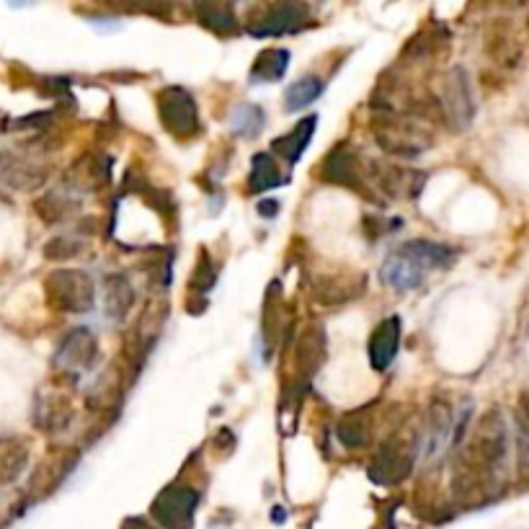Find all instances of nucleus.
<instances>
[{"label":"nucleus","mask_w":529,"mask_h":529,"mask_svg":"<svg viewBox=\"0 0 529 529\" xmlns=\"http://www.w3.org/2000/svg\"><path fill=\"white\" fill-rule=\"evenodd\" d=\"M375 140L380 142L382 150L400 155V158H416L424 153L426 148H431V132H426L421 124H416L413 119L403 117V114H388L380 117L372 127Z\"/></svg>","instance_id":"obj_4"},{"label":"nucleus","mask_w":529,"mask_h":529,"mask_svg":"<svg viewBox=\"0 0 529 529\" xmlns=\"http://www.w3.org/2000/svg\"><path fill=\"white\" fill-rule=\"evenodd\" d=\"M290 52L282 50V47H271V50H264L256 62H253L251 80L253 86H264V83H279V80L287 75V68H290Z\"/></svg>","instance_id":"obj_12"},{"label":"nucleus","mask_w":529,"mask_h":529,"mask_svg":"<svg viewBox=\"0 0 529 529\" xmlns=\"http://www.w3.org/2000/svg\"><path fill=\"white\" fill-rule=\"evenodd\" d=\"M135 305V290L122 274H111L104 282V308L111 320H122Z\"/></svg>","instance_id":"obj_14"},{"label":"nucleus","mask_w":529,"mask_h":529,"mask_svg":"<svg viewBox=\"0 0 529 529\" xmlns=\"http://www.w3.org/2000/svg\"><path fill=\"white\" fill-rule=\"evenodd\" d=\"M99 359V339L91 328H73V331L60 341L55 354V367L70 380H78L86 372L93 370Z\"/></svg>","instance_id":"obj_7"},{"label":"nucleus","mask_w":529,"mask_h":529,"mask_svg":"<svg viewBox=\"0 0 529 529\" xmlns=\"http://www.w3.org/2000/svg\"><path fill=\"white\" fill-rule=\"evenodd\" d=\"M199 506V493L189 486H168L166 491H160L158 499L153 501L150 514L155 522L166 529H191L194 527V514Z\"/></svg>","instance_id":"obj_8"},{"label":"nucleus","mask_w":529,"mask_h":529,"mask_svg":"<svg viewBox=\"0 0 529 529\" xmlns=\"http://www.w3.org/2000/svg\"><path fill=\"white\" fill-rule=\"evenodd\" d=\"M266 124V114L261 106L256 104H240L238 109L230 114V132L243 140H253L259 137Z\"/></svg>","instance_id":"obj_18"},{"label":"nucleus","mask_w":529,"mask_h":529,"mask_svg":"<svg viewBox=\"0 0 529 529\" xmlns=\"http://www.w3.org/2000/svg\"><path fill=\"white\" fill-rule=\"evenodd\" d=\"M323 80L318 75H308V78H300L295 83H290L287 93H284V111H290V114H297V111L308 109L313 101L320 99V93H323Z\"/></svg>","instance_id":"obj_16"},{"label":"nucleus","mask_w":529,"mask_h":529,"mask_svg":"<svg viewBox=\"0 0 529 529\" xmlns=\"http://www.w3.org/2000/svg\"><path fill=\"white\" fill-rule=\"evenodd\" d=\"M47 302L60 313H91L96 305V287L86 271L60 269L47 277Z\"/></svg>","instance_id":"obj_5"},{"label":"nucleus","mask_w":529,"mask_h":529,"mask_svg":"<svg viewBox=\"0 0 529 529\" xmlns=\"http://www.w3.org/2000/svg\"><path fill=\"white\" fill-rule=\"evenodd\" d=\"M506 457H509V429L499 411H488L475 424L468 439L457 447L455 491L462 501L478 504L501 491Z\"/></svg>","instance_id":"obj_1"},{"label":"nucleus","mask_w":529,"mask_h":529,"mask_svg":"<svg viewBox=\"0 0 529 529\" xmlns=\"http://www.w3.org/2000/svg\"><path fill=\"white\" fill-rule=\"evenodd\" d=\"M158 117L168 135L176 140H191L202 130L197 101L181 86H168L158 93Z\"/></svg>","instance_id":"obj_6"},{"label":"nucleus","mask_w":529,"mask_h":529,"mask_svg":"<svg viewBox=\"0 0 529 529\" xmlns=\"http://www.w3.org/2000/svg\"><path fill=\"white\" fill-rule=\"evenodd\" d=\"M315 124H318V117L302 119V122H297L295 130L271 142V150H274L277 155H282L287 163H297V160L302 158V153L308 150L310 140H313Z\"/></svg>","instance_id":"obj_13"},{"label":"nucleus","mask_w":529,"mask_h":529,"mask_svg":"<svg viewBox=\"0 0 529 529\" xmlns=\"http://www.w3.org/2000/svg\"><path fill=\"white\" fill-rule=\"evenodd\" d=\"M212 284H215V269H212L210 264V256L202 253V256H199L197 271H194V279H191V292H194V295H204V292L212 290Z\"/></svg>","instance_id":"obj_22"},{"label":"nucleus","mask_w":529,"mask_h":529,"mask_svg":"<svg viewBox=\"0 0 529 529\" xmlns=\"http://www.w3.org/2000/svg\"><path fill=\"white\" fill-rule=\"evenodd\" d=\"M527 26H529V21H527Z\"/></svg>","instance_id":"obj_25"},{"label":"nucleus","mask_w":529,"mask_h":529,"mask_svg":"<svg viewBox=\"0 0 529 529\" xmlns=\"http://www.w3.org/2000/svg\"><path fill=\"white\" fill-rule=\"evenodd\" d=\"M122 529H155L153 524L148 522V519H140V517H130V519H124Z\"/></svg>","instance_id":"obj_23"},{"label":"nucleus","mask_w":529,"mask_h":529,"mask_svg":"<svg viewBox=\"0 0 529 529\" xmlns=\"http://www.w3.org/2000/svg\"><path fill=\"white\" fill-rule=\"evenodd\" d=\"M439 109L444 111V119L455 130H468L475 119V96L470 88L468 70L452 68V73L444 80V93Z\"/></svg>","instance_id":"obj_9"},{"label":"nucleus","mask_w":529,"mask_h":529,"mask_svg":"<svg viewBox=\"0 0 529 529\" xmlns=\"http://www.w3.org/2000/svg\"><path fill=\"white\" fill-rule=\"evenodd\" d=\"M419 457V442H416V431H398L388 442L377 450L375 460L370 465L372 480L382 483V486H395L400 480H406L411 475L413 465Z\"/></svg>","instance_id":"obj_3"},{"label":"nucleus","mask_w":529,"mask_h":529,"mask_svg":"<svg viewBox=\"0 0 529 529\" xmlns=\"http://www.w3.org/2000/svg\"><path fill=\"white\" fill-rule=\"evenodd\" d=\"M29 450L19 439H0V483H13L26 470Z\"/></svg>","instance_id":"obj_17"},{"label":"nucleus","mask_w":529,"mask_h":529,"mask_svg":"<svg viewBox=\"0 0 529 529\" xmlns=\"http://www.w3.org/2000/svg\"><path fill=\"white\" fill-rule=\"evenodd\" d=\"M491 55L496 57V62H499V65L514 68V65L522 60V47H519V42H517V37H514V34H509V31H501V34H493Z\"/></svg>","instance_id":"obj_20"},{"label":"nucleus","mask_w":529,"mask_h":529,"mask_svg":"<svg viewBox=\"0 0 529 529\" xmlns=\"http://www.w3.org/2000/svg\"><path fill=\"white\" fill-rule=\"evenodd\" d=\"M277 207H279V204L277 202H261L259 204V215H277Z\"/></svg>","instance_id":"obj_24"},{"label":"nucleus","mask_w":529,"mask_h":529,"mask_svg":"<svg viewBox=\"0 0 529 529\" xmlns=\"http://www.w3.org/2000/svg\"><path fill=\"white\" fill-rule=\"evenodd\" d=\"M284 184V176L274 158L266 153H259L251 163V176H248V191L251 194H264V191L279 189Z\"/></svg>","instance_id":"obj_15"},{"label":"nucleus","mask_w":529,"mask_h":529,"mask_svg":"<svg viewBox=\"0 0 529 529\" xmlns=\"http://www.w3.org/2000/svg\"><path fill=\"white\" fill-rule=\"evenodd\" d=\"M367 434H370V426L364 424L362 413H351L339 426V437L346 447H362L367 442Z\"/></svg>","instance_id":"obj_21"},{"label":"nucleus","mask_w":529,"mask_h":529,"mask_svg":"<svg viewBox=\"0 0 529 529\" xmlns=\"http://www.w3.org/2000/svg\"><path fill=\"white\" fill-rule=\"evenodd\" d=\"M400 346V318H385L380 326L372 331L370 344H367V354H370V364L375 372H385L390 364L395 362Z\"/></svg>","instance_id":"obj_11"},{"label":"nucleus","mask_w":529,"mask_h":529,"mask_svg":"<svg viewBox=\"0 0 529 529\" xmlns=\"http://www.w3.org/2000/svg\"><path fill=\"white\" fill-rule=\"evenodd\" d=\"M308 16V6H302V3H274L248 21V34L259 39L295 34L308 24Z\"/></svg>","instance_id":"obj_10"},{"label":"nucleus","mask_w":529,"mask_h":529,"mask_svg":"<svg viewBox=\"0 0 529 529\" xmlns=\"http://www.w3.org/2000/svg\"><path fill=\"white\" fill-rule=\"evenodd\" d=\"M197 19L215 34H228L230 37L238 31V19H235L233 8L225 6V3H199Z\"/></svg>","instance_id":"obj_19"},{"label":"nucleus","mask_w":529,"mask_h":529,"mask_svg":"<svg viewBox=\"0 0 529 529\" xmlns=\"http://www.w3.org/2000/svg\"><path fill=\"white\" fill-rule=\"evenodd\" d=\"M457 251L452 246H442L434 240H408L403 246L388 253V259L382 261L380 279L385 287L395 292H411L419 290L429 271L447 269L455 264Z\"/></svg>","instance_id":"obj_2"}]
</instances>
